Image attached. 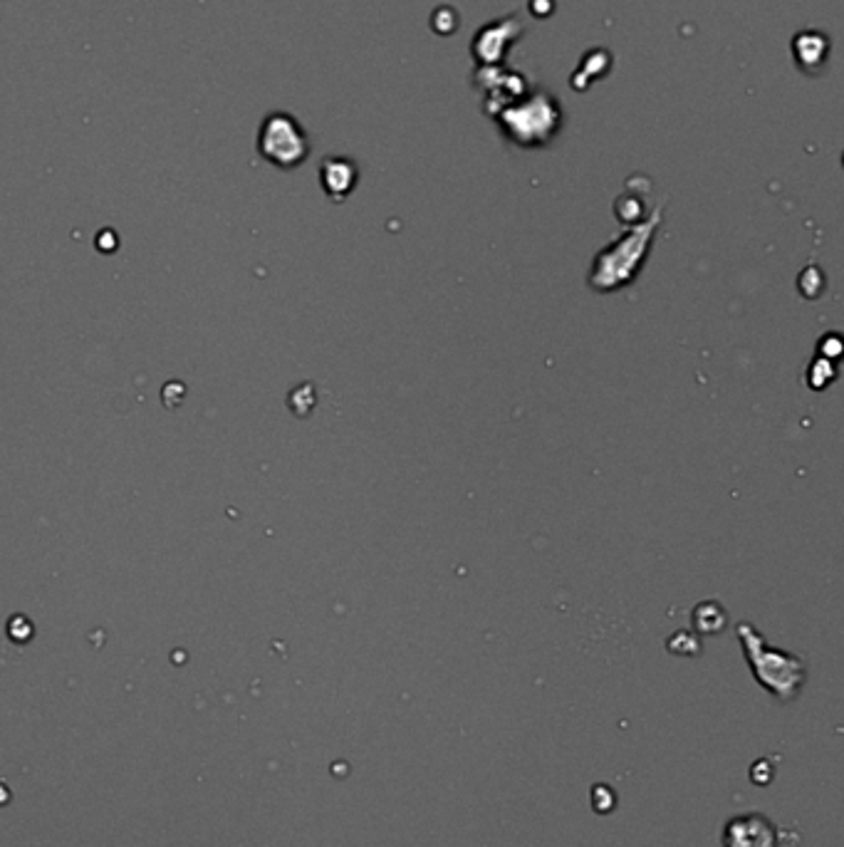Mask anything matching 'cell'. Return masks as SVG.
Listing matches in <instances>:
<instances>
[{
    "label": "cell",
    "instance_id": "obj_6",
    "mask_svg": "<svg viewBox=\"0 0 844 847\" xmlns=\"http://www.w3.org/2000/svg\"><path fill=\"white\" fill-rule=\"evenodd\" d=\"M726 620V610H723L716 600L701 602L694 610V627L698 632H703V635H718V632L726 627Z\"/></svg>",
    "mask_w": 844,
    "mask_h": 847
},
{
    "label": "cell",
    "instance_id": "obj_7",
    "mask_svg": "<svg viewBox=\"0 0 844 847\" xmlns=\"http://www.w3.org/2000/svg\"><path fill=\"white\" fill-rule=\"evenodd\" d=\"M835 374V367H832V362L827 360V357H817L810 365V372H807V382H810L812 389H825L830 387Z\"/></svg>",
    "mask_w": 844,
    "mask_h": 847
},
{
    "label": "cell",
    "instance_id": "obj_4",
    "mask_svg": "<svg viewBox=\"0 0 844 847\" xmlns=\"http://www.w3.org/2000/svg\"><path fill=\"white\" fill-rule=\"evenodd\" d=\"M783 833L763 813H743L723 825V847H780Z\"/></svg>",
    "mask_w": 844,
    "mask_h": 847
},
{
    "label": "cell",
    "instance_id": "obj_2",
    "mask_svg": "<svg viewBox=\"0 0 844 847\" xmlns=\"http://www.w3.org/2000/svg\"><path fill=\"white\" fill-rule=\"evenodd\" d=\"M736 635L755 682L783 704L795 701L800 696L802 684L807 682L805 662L788 649L773 647L750 622H741L736 627Z\"/></svg>",
    "mask_w": 844,
    "mask_h": 847
},
{
    "label": "cell",
    "instance_id": "obj_3",
    "mask_svg": "<svg viewBox=\"0 0 844 847\" xmlns=\"http://www.w3.org/2000/svg\"><path fill=\"white\" fill-rule=\"evenodd\" d=\"M307 139L288 114H273L260 129V152L268 161L283 169H293L307 157Z\"/></svg>",
    "mask_w": 844,
    "mask_h": 847
},
{
    "label": "cell",
    "instance_id": "obj_1",
    "mask_svg": "<svg viewBox=\"0 0 844 847\" xmlns=\"http://www.w3.org/2000/svg\"><path fill=\"white\" fill-rule=\"evenodd\" d=\"M661 226V209H656L644 221L634 223L619 238L602 248L592 258L590 273H587V285L595 293H617V290L629 288L634 280L642 275L646 261H649L651 246Z\"/></svg>",
    "mask_w": 844,
    "mask_h": 847
},
{
    "label": "cell",
    "instance_id": "obj_5",
    "mask_svg": "<svg viewBox=\"0 0 844 847\" xmlns=\"http://www.w3.org/2000/svg\"><path fill=\"white\" fill-rule=\"evenodd\" d=\"M320 179H322V189H325V194L332 196L335 201H342L345 196L352 194L354 186H357V166H354L349 159H340V157L325 159L322 161Z\"/></svg>",
    "mask_w": 844,
    "mask_h": 847
}]
</instances>
